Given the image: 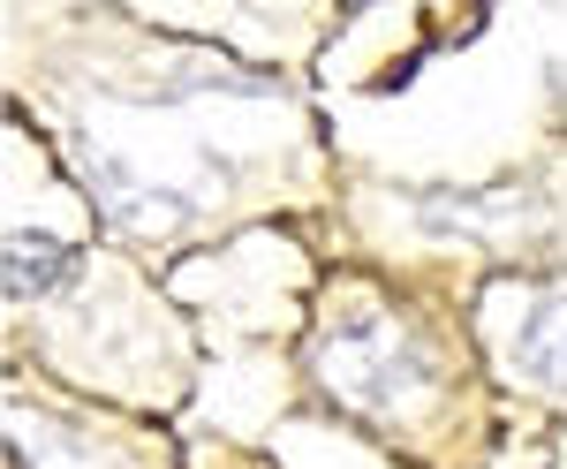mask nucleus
<instances>
[{"mask_svg":"<svg viewBox=\"0 0 567 469\" xmlns=\"http://www.w3.org/2000/svg\"><path fill=\"white\" fill-rule=\"evenodd\" d=\"M318 379L341 394V409L371 417V425H424L446 386V348L432 341V326H401L393 310H333L326 341H318Z\"/></svg>","mask_w":567,"mask_h":469,"instance_id":"nucleus-1","label":"nucleus"},{"mask_svg":"<svg viewBox=\"0 0 567 469\" xmlns=\"http://www.w3.org/2000/svg\"><path fill=\"white\" fill-rule=\"evenodd\" d=\"M523 348H529V364H537V379L567 394V303H560V310H545V318L529 326Z\"/></svg>","mask_w":567,"mask_h":469,"instance_id":"nucleus-2","label":"nucleus"}]
</instances>
